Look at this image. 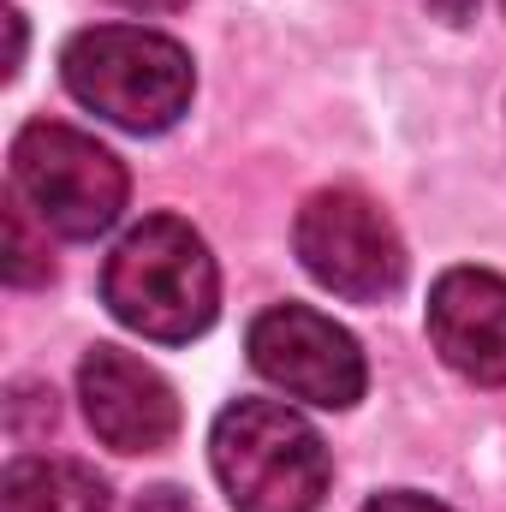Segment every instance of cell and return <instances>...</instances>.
Returning <instances> with one entry per match:
<instances>
[{
	"label": "cell",
	"instance_id": "11",
	"mask_svg": "<svg viewBox=\"0 0 506 512\" xmlns=\"http://www.w3.org/2000/svg\"><path fill=\"white\" fill-rule=\"evenodd\" d=\"M364 512H453V507H441V501H429L417 489H387L376 501H364Z\"/></svg>",
	"mask_w": 506,
	"mask_h": 512
},
{
	"label": "cell",
	"instance_id": "5",
	"mask_svg": "<svg viewBox=\"0 0 506 512\" xmlns=\"http://www.w3.org/2000/svg\"><path fill=\"white\" fill-rule=\"evenodd\" d=\"M292 251L316 286H328L334 298H352V304H381L405 280V245H399L393 221L381 215V203H370L352 185L304 197V209L292 221Z\"/></svg>",
	"mask_w": 506,
	"mask_h": 512
},
{
	"label": "cell",
	"instance_id": "4",
	"mask_svg": "<svg viewBox=\"0 0 506 512\" xmlns=\"http://www.w3.org/2000/svg\"><path fill=\"white\" fill-rule=\"evenodd\" d=\"M12 191L30 203L42 233L60 239H96L126 209V161L96 143L90 131L60 120H30L12 137Z\"/></svg>",
	"mask_w": 506,
	"mask_h": 512
},
{
	"label": "cell",
	"instance_id": "9",
	"mask_svg": "<svg viewBox=\"0 0 506 512\" xmlns=\"http://www.w3.org/2000/svg\"><path fill=\"white\" fill-rule=\"evenodd\" d=\"M0 512H114L108 483L78 459H12L0 477Z\"/></svg>",
	"mask_w": 506,
	"mask_h": 512
},
{
	"label": "cell",
	"instance_id": "10",
	"mask_svg": "<svg viewBox=\"0 0 506 512\" xmlns=\"http://www.w3.org/2000/svg\"><path fill=\"white\" fill-rule=\"evenodd\" d=\"M42 221L30 215V203L12 191L0 203V274L6 286H42L54 280V256H48V233H36Z\"/></svg>",
	"mask_w": 506,
	"mask_h": 512
},
{
	"label": "cell",
	"instance_id": "2",
	"mask_svg": "<svg viewBox=\"0 0 506 512\" xmlns=\"http://www.w3.org/2000/svg\"><path fill=\"white\" fill-rule=\"evenodd\" d=\"M60 78H66L72 102H84L108 126L137 131V137L179 126L191 108V90H197L191 54L173 36L143 30V24L78 30L60 54Z\"/></svg>",
	"mask_w": 506,
	"mask_h": 512
},
{
	"label": "cell",
	"instance_id": "3",
	"mask_svg": "<svg viewBox=\"0 0 506 512\" xmlns=\"http://www.w3.org/2000/svg\"><path fill=\"white\" fill-rule=\"evenodd\" d=\"M209 459L239 512H316L334 459L322 435L280 399H239L209 429Z\"/></svg>",
	"mask_w": 506,
	"mask_h": 512
},
{
	"label": "cell",
	"instance_id": "13",
	"mask_svg": "<svg viewBox=\"0 0 506 512\" xmlns=\"http://www.w3.org/2000/svg\"><path fill=\"white\" fill-rule=\"evenodd\" d=\"M114 6H126V12H179L185 0H114Z\"/></svg>",
	"mask_w": 506,
	"mask_h": 512
},
{
	"label": "cell",
	"instance_id": "14",
	"mask_svg": "<svg viewBox=\"0 0 506 512\" xmlns=\"http://www.w3.org/2000/svg\"><path fill=\"white\" fill-rule=\"evenodd\" d=\"M501 6H506V0H501Z\"/></svg>",
	"mask_w": 506,
	"mask_h": 512
},
{
	"label": "cell",
	"instance_id": "8",
	"mask_svg": "<svg viewBox=\"0 0 506 512\" xmlns=\"http://www.w3.org/2000/svg\"><path fill=\"white\" fill-rule=\"evenodd\" d=\"M429 340L447 370L506 387V280L489 268H447L429 286Z\"/></svg>",
	"mask_w": 506,
	"mask_h": 512
},
{
	"label": "cell",
	"instance_id": "12",
	"mask_svg": "<svg viewBox=\"0 0 506 512\" xmlns=\"http://www.w3.org/2000/svg\"><path fill=\"white\" fill-rule=\"evenodd\" d=\"M137 512H197V507H191L179 489H167V483H161V489H149V495L137 501Z\"/></svg>",
	"mask_w": 506,
	"mask_h": 512
},
{
	"label": "cell",
	"instance_id": "1",
	"mask_svg": "<svg viewBox=\"0 0 506 512\" xmlns=\"http://www.w3.org/2000/svg\"><path fill=\"white\" fill-rule=\"evenodd\" d=\"M102 304L131 334H143L155 346H185V340L209 334V322L221 310V268L191 221L149 215L108 256Z\"/></svg>",
	"mask_w": 506,
	"mask_h": 512
},
{
	"label": "cell",
	"instance_id": "6",
	"mask_svg": "<svg viewBox=\"0 0 506 512\" xmlns=\"http://www.w3.org/2000/svg\"><path fill=\"white\" fill-rule=\"evenodd\" d=\"M245 352H251L256 376L274 382L280 393L304 399V405H322V411H346L364 399V346L322 310L310 304H274L262 310L245 334Z\"/></svg>",
	"mask_w": 506,
	"mask_h": 512
},
{
	"label": "cell",
	"instance_id": "7",
	"mask_svg": "<svg viewBox=\"0 0 506 512\" xmlns=\"http://www.w3.org/2000/svg\"><path fill=\"white\" fill-rule=\"evenodd\" d=\"M78 399L90 429L114 447V453H161L179 435V399L161 382V370H149L143 358H131L120 346H96L78 364Z\"/></svg>",
	"mask_w": 506,
	"mask_h": 512
}]
</instances>
